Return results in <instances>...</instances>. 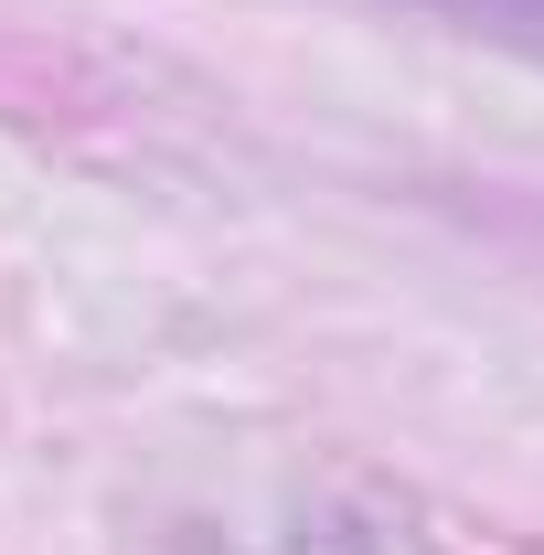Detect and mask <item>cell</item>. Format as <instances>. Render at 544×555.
<instances>
[{
    "label": "cell",
    "instance_id": "cell-1",
    "mask_svg": "<svg viewBox=\"0 0 544 555\" xmlns=\"http://www.w3.org/2000/svg\"><path fill=\"white\" fill-rule=\"evenodd\" d=\"M470 11H544V0H470Z\"/></svg>",
    "mask_w": 544,
    "mask_h": 555
}]
</instances>
